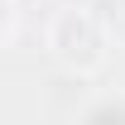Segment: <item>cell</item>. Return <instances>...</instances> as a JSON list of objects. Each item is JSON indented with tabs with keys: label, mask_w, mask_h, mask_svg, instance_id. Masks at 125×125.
Wrapping results in <instances>:
<instances>
[{
	"label": "cell",
	"mask_w": 125,
	"mask_h": 125,
	"mask_svg": "<svg viewBox=\"0 0 125 125\" xmlns=\"http://www.w3.org/2000/svg\"><path fill=\"white\" fill-rule=\"evenodd\" d=\"M48 53L67 67V72H96L101 58H106V34H101V19L82 5H67L48 19Z\"/></svg>",
	"instance_id": "1"
},
{
	"label": "cell",
	"mask_w": 125,
	"mask_h": 125,
	"mask_svg": "<svg viewBox=\"0 0 125 125\" xmlns=\"http://www.w3.org/2000/svg\"><path fill=\"white\" fill-rule=\"evenodd\" d=\"M82 120H92V125H106V120H125V101H101V106H92Z\"/></svg>",
	"instance_id": "2"
},
{
	"label": "cell",
	"mask_w": 125,
	"mask_h": 125,
	"mask_svg": "<svg viewBox=\"0 0 125 125\" xmlns=\"http://www.w3.org/2000/svg\"><path fill=\"white\" fill-rule=\"evenodd\" d=\"M62 5H87V0H62Z\"/></svg>",
	"instance_id": "3"
}]
</instances>
